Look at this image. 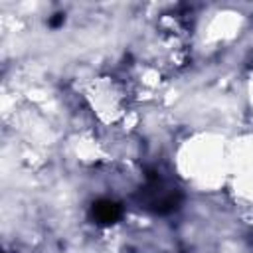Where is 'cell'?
<instances>
[{"label": "cell", "mask_w": 253, "mask_h": 253, "mask_svg": "<svg viewBox=\"0 0 253 253\" xmlns=\"http://www.w3.org/2000/svg\"><path fill=\"white\" fill-rule=\"evenodd\" d=\"M93 217L101 225H111L121 217V206L111 200H99L93 206Z\"/></svg>", "instance_id": "1"}]
</instances>
